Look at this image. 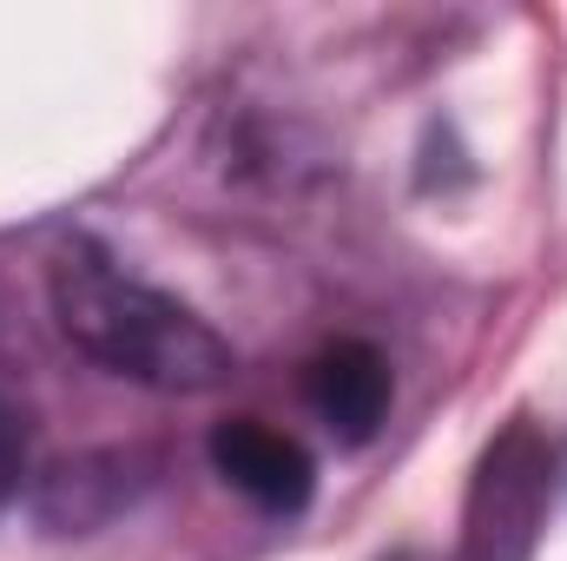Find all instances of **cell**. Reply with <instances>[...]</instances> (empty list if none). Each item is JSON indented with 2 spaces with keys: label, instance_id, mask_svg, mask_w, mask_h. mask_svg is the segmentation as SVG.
<instances>
[{
  "label": "cell",
  "instance_id": "cell-3",
  "mask_svg": "<svg viewBox=\"0 0 567 561\" xmlns=\"http://www.w3.org/2000/svg\"><path fill=\"white\" fill-rule=\"evenodd\" d=\"M212 469L225 476V489H238L265 516H297L310 502V482H317L303 442L258 417H231L212 429Z\"/></svg>",
  "mask_w": 567,
  "mask_h": 561
},
{
  "label": "cell",
  "instance_id": "cell-1",
  "mask_svg": "<svg viewBox=\"0 0 567 561\" xmlns=\"http://www.w3.org/2000/svg\"><path fill=\"white\" fill-rule=\"evenodd\" d=\"M53 317L93 364L145 390L198 397L231 377V344L178 297L120 272L100 245H66L53 258Z\"/></svg>",
  "mask_w": 567,
  "mask_h": 561
},
{
  "label": "cell",
  "instance_id": "cell-2",
  "mask_svg": "<svg viewBox=\"0 0 567 561\" xmlns=\"http://www.w3.org/2000/svg\"><path fill=\"white\" fill-rule=\"evenodd\" d=\"M555 509V442L535 417L495 429L468 476L462 502V561H535Z\"/></svg>",
  "mask_w": 567,
  "mask_h": 561
},
{
  "label": "cell",
  "instance_id": "cell-5",
  "mask_svg": "<svg viewBox=\"0 0 567 561\" xmlns=\"http://www.w3.org/2000/svg\"><path fill=\"white\" fill-rule=\"evenodd\" d=\"M13 476H20V442H13V422L0 410V502L13 496Z\"/></svg>",
  "mask_w": 567,
  "mask_h": 561
},
{
  "label": "cell",
  "instance_id": "cell-6",
  "mask_svg": "<svg viewBox=\"0 0 567 561\" xmlns=\"http://www.w3.org/2000/svg\"><path fill=\"white\" fill-rule=\"evenodd\" d=\"M390 561H423V555H390Z\"/></svg>",
  "mask_w": 567,
  "mask_h": 561
},
{
  "label": "cell",
  "instance_id": "cell-4",
  "mask_svg": "<svg viewBox=\"0 0 567 561\" xmlns=\"http://www.w3.org/2000/svg\"><path fill=\"white\" fill-rule=\"evenodd\" d=\"M303 397H310L317 417L330 422V436H343V442H370L377 422L390 417V364H383L377 344L343 337V344H330V350L310 357V370H303Z\"/></svg>",
  "mask_w": 567,
  "mask_h": 561
}]
</instances>
